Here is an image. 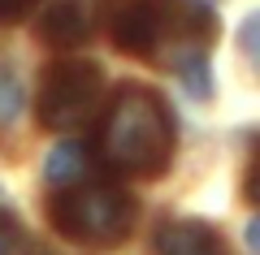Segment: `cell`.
<instances>
[{"mask_svg": "<svg viewBox=\"0 0 260 255\" xmlns=\"http://www.w3.org/2000/svg\"><path fill=\"white\" fill-rule=\"evenodd\" d=\"M100 95H104V69L95 61L70 56V61H52L44 69L35 108L48 130H74L95 113Z\"/></svg>", "mask_w": 260, "mask_h": 255, "instance_id": "obj_3", "label": "cell"}, {"mask_svg": "<svg viewBox=\"0 0 260 255\" xmlns=\"http://www.w3.org/2000/svg\"><path fill=\"white\" fill-rule=\"evenodd\" d=\"M156 255H225V246L204 221H169L156 234Z\"/></svg>", "mask_w": 260, "mask_h": 255, "instance_id": "obj_7", "label": "cell"}, {"mask_svg": "<svg viewBox=\"0 0 260 255\" xmlns=\"http://www.w3.org/2000/svg\"><path fill=\"white\" fill-rule=\"evenodd\" d=\"M160 13H165V39H178V52L186 48H200L204 52L217 39V13L204 0H160Z\"/></svg>", "mask_w": 260, "mask_h": 255, "instance_id": "obj_6", "label": "cell"}, {"mask_svg": "<svg viewBox=\"0 0 260 255\" xmlns=\"http://www.w3.org/2000/svg\"><path fill=\"white\" fill-rule=\"evenodd\" d=\"M18 113H22V82L13 69H0V126L18 121Z\"/></svg>", "mask_w": 260, "mask_h": 255, "instance_id": "obj_10", "label": "cell"}, {"mask_svg": "<svg viewBox=\"0 0 260 255\" xmlns=\"http://www.w3.org/2000/svg\"><path fill=\"white\" fill-rule=\"evenodd\" d=\"M95 35V0H56L39 18V39L48 48H83Z\"/></svg>", "mask_w": 260, "mask_h": 255, "instance_id": "obj_5", "label": "cell"}, {"mask_svg": "<svg viewBox=\"0 0 260 255\" xmlns=\"http://www.w3.org/2000/svg\"><path fill=\"white\" fill-rule=\"evenodd\" d=\"M256 26H260V18L251 13V18L243 22V52H247V56H256Z\"/></svg>", "mask_w": 260, "mask_h": 255, "instance_id": "obj_13", "label": "cell"}, {"mask_svg": "<svg viewBox=\"0 0 260 255\" xmlns=\"http://www.w3.org/2000/svg\"><path fill=\"white\" fill-rule=\"evenodd\" d=\"M30 255H48V251H44V246H35V251H30Z\"/></svg>", "mask_w": 260, "mask_h": 255, "instance_id": "obj_14", "label": "cell"}, {"mask_svg": "<svg viewBox=\"0 0 260 255\" xmlns=\"http://www.w3.org/2000/svg\"><path fill=\"white\" fill-rule=\"evenodd\" d=\"M87 169V152L78 143H56L52 152H48V160H44V177L52 186H70V182H78V173Z\"/></svg>", "mask_w": 260, "mask_h": 255, "instance_id": "obj_9", "label": "cell"}, {"mask_svg": "<svg viewBox=\"0 0 260 255\" xmlns=\"http://www.w3.org/2000/svg\"><path fill=\"white\" fill-rule=\"evenodd\" d=\"M113 44L130 56H152L165 44V13H160V0H121L113 9Z\"/></svg>", "mask_w": 260, "mask_h": 255, "instance_id": "obj_4", "label": "cell"}, {"mask_svg": "<svg viewBox=\"0 0 260 255\" xmlns=\"http://www.w3.org/2000/svg\"><path fill=\"white\" fill-rule=\"evenodd\" d=\"M39 0H0V22H13V18H22V13H30Z\"/></svg>", "mask_w": 260, "mask_h": 255, "instance_id": "obj_12", "label": "cell"}, {"mask_svg": "<svg viewBox=\"0 0 260 255\" xmlns=\"http://www.w3.org/2000/svg\"><path fill=\"white\" fill-rule=\"evenodd\" d=\"M174 74L182 82V91L191 100H213V69H208V52L200 48H186L174 56Z\"/></svg>", "mask_w": 260, "mask_h": 255, "instance_id": "obj_8", "label": "cell"}, {"mask_svg": "<svg viewBox=\"0 0 260 255\" xmlns=\"http://www.w3.org/2000/svg\"><path fill=\"white\" fill-rule=\"evenodd\" d=\"M18 238H22L18 221H13L9 212H0V255H13V251H18Z\"/></svg>", "mask_w": 260, "mask_h": 255, "instance_id": "obj_11", "label": "cell"}, {"mask_svg": "<svg viewBox=\"0 0 260 255\" xmlns=\"http://www.w3.org/2000/svg\"><path fill=\"white\" fill-rule=\"evenodd\" d=\"M56 234H65L70 242L83 246H117L121 238L135 229L139 203L126 186L113 182H87V186H70L56 191V199L48 203Z\"/></svg>", "mask_w": 260, "mask_h": 255, "instance_id": "obj_2", "label": "cell"}, {"mask_svg": "<svg viewBox=\"0 0 260 255\" xmlns=\"http://www.w3.org/2000/svg\"><path fill=\"white\" fill-rule=\"evenodd\" d=\"M174 113L152 87L126 82L100 121V160L126 177H156L174 160Z\"/></svg>", "mask_w": 260, "mask_h": 255, "instance_id": "obj_1", "label": "cell"}]
</instances>
